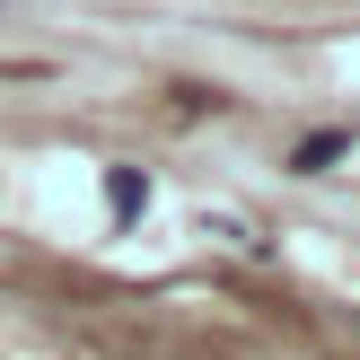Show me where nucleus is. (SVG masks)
<instances>
[{"label":"nucleus","mask_w":360,"mask_h":360,"mask_svg":"<svg viewBox=\"0 0 360 360\" xmlns=\"http://www.w3.org/2000/svg\"><path fill=\"white\" fill-rule=\"evenodd\" d=\"M105 202H115V220H141V202H150L141 167H105Z\"/></svg>","instance_id":"nucleus-2"},{"label":"nucleus","mask_w":360,"mask_h":360,"mask_svg":"<svg viewBox=\"0 0 360 360\" xmlns=\"http://www.w3.org/2000/svg\"><path fill=\"white\" fill-rule=\"evenodd\" d=\"M343 150H352V132H308V141L290 150V167H299V176H326V167H334Z\"/></svg>","instance_id":"nucleus-1"},{"label":"nucleus","mask_w":360,"mask_h":360,"mask_svg":"<svg viewBox=\"0 0 360 360\" xmlns=\"http://www.w3.org/2000/svg\"><path fill=\"white\" fill-rule=\"evenodd\" d=\"M0 79H35V70H27V62H0Z\"/></svg>","instance_id":"nucleus-3"}]
</instances>
